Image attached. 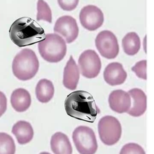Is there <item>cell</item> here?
Wrapping results in <instances>:
<instances>
[{
  "mask_svg": "<svg viewBox=\"0 0 154 154\" xmlns=\"http://www.w3.org/2000/svg\"><path fill=\"white\" fill-rule=\"evenodd\" d=\"M64 106L69 116L88 123H94L100 112L93 96L85 91L71 93L65 100Z\"/></svg>",
  "mask_w": 154,
  "mask_h": 154,
  "instance_id": "obj_1",
  "label": "cell"
},
{
  "mask_svg": "<svg viewBox=\"0 0 154 154\" xmlns=\"http://www.w3.org/2000/svg\"><path fill=\"white\" fill-rule=\"evenodd\" d=\"M9 35L12 42L20 48L40 42L46 37L41 26L28 17H21L14 21L10 27Z\"/></svg>",
  "mask_w": 154,
  "mask_h": 154,
  "instance_id": "obj_2",
  "label": "cell"
},
{
  "mask_svg": "<svg viewBox=\"0 0 154 154\" xmlns=\"http://www.w3.org/2000/svg\"><path fill=\"white\" fill-rule=\"evenodd\" d=\"M39 61L35 52L24 49L14 57L13 61V73L20 80L27 81L35 76L39 70Z\"/></svg>",
  "mask_w": 154,
  "mask_h": 154,
  "instance_id": "obj_3",
  "label": "cell"
},
{
  "mask_svg": "<svg viewBox=\"0 0 154 154\" xmlns=\"http://www.w3.org/2000/svg\"><path fill=\"white\" fill-rule=\"evenodd\" d=\"M38 49L42 57L50 63L61 61L67 50L66 42L57 33L46 34L45 39L39 42Z\"/></svg>",
  "mask_w": 154,
  "mask_h": 154,
  "instance_id": "obj_4",
  "label": "cell"
},
{
  "mask_svg": "<svg viewBox=\"0 0 154 154\" xmlns=\"http://www.w3.org/2000/svg\"><path fill=\"white\" fill-rule=\"evenodd\" d=\"M72 139L80 154H95L97 150L96 135L93 129L88 127H77L73 131Z\"/></svg>",
  "mask_w": 154,
  "mask_h": 154,
  "instance_id": "obj_5",
  "label": "cell"
},
{
  "mask_svg": "<svg viewBox=\"0 0 154 154\" xmlns=\"http://www.w3.org/2000/svg\"><path fill=\"white\" fill-rule=\"evenodd\" d=\"M98 128L100 140L106 145H114L120 140L122 127L116 118L109 116L103 117L99 122Z\"/></svg>",
  "mask_w": 154,
  "mask_h": 154,
  "instance_id": "obj_6",
  "label": "cell"
},
{
  "mask_svg": "<svg viewBox=\"0 0 154 154\" xmlns=\"http://www.w3.org/2000/svg\"><path fill=\"white\" fill-rule=\"evenodd\" d=\"M96 47L101 56L108 59L117 57L119 48L115 35L108 30L100 32L96 38Z\"/></svg>",
  "mask_w": 154,
  "mask_h": 154,
  "instance_id": "obj_7",
  "label": "cell"
},
{
  "mask_svg": "<svg viewBox=\"0 0 154 154\" xmlns=\"http://www.w3.org/2000/svg\"><path fill=\"white\" fill-rule=\"evenodd\" d=\"M78 65L80 73L88 79L98 75L101 68V62L97 53L94 50L85 51L80 56Z\"/></svg>",
  "mask_w": 154,
  "mask_h": 154,
  "instance_id": "obj_8",
  "label": "cell"
},
{
  "mask_svg": "<svg viewBox=\"0 0 154 154\" xmlns=\"http://www.w3.org/2000/svg\"><path fill=\"white\" fill-rule=\"evenodd\" d=\"M79 18L82 26L90 31L97 29L104 23L103 12L95 5H90L84 6L80 13Z\"/></svg>",
  "mask_w": 154,
  "mask_h": 154,
  "instance_id": "obj_9",
  "label": "cell"
},
{
  "mask_svg": "<svg viewBox=\"0 0 154 154\" xmlns=\"http://www.w3.org/2000/svg\"><path fill=\"white\" fill-rule=\"evenodd\" d=\"M54 32L64 37L67 43H71L78 36L79 28L77 20L70 15L61 16L55 23Z\"/></svg>",
  "mask_w": 154,
  "mask_h": 154,
  "instance_id": "obj_10",
  "label": "cell"
},
{
  "mask_svg": "<svg viewBox=\"0 0 154 154\" xmlns=\"http://www.w3.org/2000/svg\"><path fill=\"white\" fill-rule=\"evenodd\" d=\"M108 103L110 108L119 114L128 112L132 106L130 95L122 90L112 91L109 95Z\"/></svg>",
  "mask_w": 154,
  "mask_h": 154,
  "instance_id": "obj_11",
  "label": "cell"
},
{
  "mask_svg": "<svg viewBox=\"0 0 154 154\" xmlns=\"http://www.w3.org/2000/svg\"><path fill=\"white\" fill-rule=\"evenodd\" d=\"M104 77L106 82L114 86L121 85L125 81L127 74L122 64L113 62L108 65L105 69Z\"/></svg>",
  "mask_w": 154,
  "mask_h": 154,
  "instance_id": "obj_12",
  "label": "cell"
},
{
  "mask_svg": "<svg viewBox=\"0 0 154 154\" xmlns=\"http://www.w3.org/2000/svg\"><path fill=\"white\" fill-rule=\"evenodd\" d=\"M128 93L133 99V104L127 114L134 117L143 115L146 109V96L144 92L140 89L134 88Z\"/></svg>",
  "mask_w": 154,
  "mask_h": 154,
  "instance_id": "obj_13",
  "label": "cell"
},
{
  "mask_svg": "<svg viewBox=\"0 0 154 154\" xmlns=\"http://www.w3.org/2000/svg\"><path fill=\"white\" fill-rule=\"evenodd\" d=\"M79 79V69L71 56L64 68L63 85L67 88L74 90L77 86Z\"/></svg>",
  "mask_w": 154,
  "mask_h": 154,
  "instance_id": "obj_14",
  "label": "cell"
},
{
  "mask_svg": "<svg viewBox=\"0 0 154 154\" xmlns=\"http://www.w3.org/2000/svg\"><path fill=\"white\" fill-rule=\"evenodd\" d=\"M11 102L12 106L15 111L18 112H24L30 106V95L28 91L24 89H17L12 93Z\"/></svg>",
  "mask_w": 154,
  "mask_h": 154,
  "instance_id": "obj_15",
  "label": "cell"
},
{
  "mask_svg": "<svg viewBox=\"0 0 154 154\" xmlns=\"http://www.w3.org/2000/svg\"><path fill=\"white\" fill-rule=\"evenodd\" d=\"M12 133L15 136L17 142L20 145L30 143L33 138V128L29 122L25 121H18L14 124L12 129Z\"/></svg>",
  "mask_w": 154,
  "mask_h": 154,
  "instance_id": "obj_16",
  "label": "cell"
},
{
  "mask_svg": "<svg viewBox=\"0 0 154 154\" xmlns=\"http://www.w3.org/2000/svg\"><path fill=\"white\" fill-rule=\"evenodd\" d=\"M51 148L54 154H72V148L68 137L61 132H57L52 137Z\"/></svg>",
  "mask_w": 154,
  "mask_h": 154,
  "instance_id": "obj_17",
  "label": "cell"
},
{
  "mask_svg": "<svg viewBox=\"0 0 154 154\" xmlns=\"http://www.w3.org/2000/svg\"><path fill=\"white\" fill-rule=\"evenodd\" d=\"M37 99L41 103H47L53 97L54 88L53 83L47 79H42L38 82L35 89Z\"/></svg>",
  "mask_w": 154,
  "mask_h": 154,
  "instance_id": "obj_18",
  "label": "cell"
},
{
  "mask_svg": "<svg viewBox=\"0 0 154 154\" xmlns=\"http://www.w3.org/2000/svg\"><path fill=\"white\" fill-rule=\"evenodd\" d=\"M122 46L126 54L129 56L136 55L141 48V41L139 36L135 32L127 33L123 38Z\"/></svg>",
  "mask_w": 154,
  "mask_h": 154,
  "instance_id": "obj_19",
  "label": "cell"
},
{
  "mask_svg": "<svg viewBox=\"0 0 154 154\" xmlns=\"http://www.w3.org/2000/svg\"><path fill=\"white\" fill-rule=\"evenodd\" d=\"M13 138L8 134L0 133V154H15Z\"/></svg>",
  "mask_w": 154,
  "mask_h": 154,
  "instance_id": "obj_20",
  "label": "cell"
},
{
  "mask_svg": "<svg viewBox=\"0 0 154 154\" xmlns=\"http://www.w3.org/2000/svg\"><path fill=\"white\" fill-rule=\"evenodd\" d=\"M37 11V20H43L49 23H51L52 21L51 10L49 5L44 0H38Z\"/></svg>",
  "mask_w": 154,
  "mask_h": 154,
  "instance_id": "obj_21",
  "label": "cell"
},
{
  "mask_svg": "<svg viewBox=\"0 0 154 154\" xmlns=\"http://www.w3.org/2000/svg\"><path fill=\"white\" fill-rule=\"evenodd\" d=\"M119 154H146L141 146L134 143H129L123 146Z\"/></svg>",
  "mask_w": 154,
  "mask_h": 154,
  "instance_id": "obj_22",
  "label": "cell"
},
{
  "mask_svg": "<svg viewBox=\"0 0 154 154\" xmlns=\"http://www.w3.org/2000/svg\"><path fill=\"white\" fill-rule=\"evenodd\" d=\"M138 78L143 79H146V60L139 61L132 68Z\"/></svg>",
  "mask_w": 154,
  "mask_h": 154,
  "instance_id": "obj_23",
  "label": "cell"
},
{
  "mask_svg": "<svg viewBox=\"0 0 154 154\" xmlns=\"http://www.w3.org/2000/svg\"><path fill=\"white\" fill-rule=\"evenodd\" d=\"M79 0H58L60 7L65 11H70L77 8Z\"/></svg>",
  "mask_w": 154,
  "mask_h": 154,
  "instance_id": "obj_24",
  "label": "cell"
},
{
  "mask_svg": "<svg viewBox=\"0 0 154 154\" xmlns=\"http://www.w3.org/2000/svg\"><path fill=\"white\" fill-rule=\"evenodd\" d=\"M7 109V99L5 95L0 91V117L5 113Z\"/></svg>",
  "mask_w": 154,
  "mask_h": 154,
  "instance_id": "obj_25",
  "label": "cell"
},
{
  "mask_svg": "<svg viewBox=\"0 0 154 154\" xmlns=\"http://www.w3.org/2000/svg\"><path fill=\"white\" fill-rule=\"evenodd\" d=\"M39 154H51L47 152H42L40 153Z\"/></svg>",
  "mask_w": 154,
  "mask_h": 154,
  "instance_id": "obj_26",
  "label": "cell"
}]
</instances>
